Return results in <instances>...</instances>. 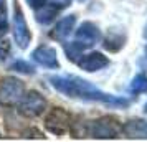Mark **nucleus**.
Masks as SVG:
<instances>
[{
  "label": "nucleus",
  "mask_w": 147,
  "mask_h": 142,
  "mask_svg": "<svg viewBox=\"0 0 147 142\" xmlns=\"http://www.w3.org/2000/svg\"><path fill=\"white\" fill-rule=\"evenodd\" d=\"M48 3H51L53 7H56L60 10V8H65L68 5H71V0H48Z\"/></svg>",
  "instance_id": "19"
},
{
  "label": "nucleus",
  "mask_w": 147,
  "mask_h": 142,
  "mask_svg": "<svg viewBox=\"0 0 147 142\" xmlns=\"http://www.w3.org/2000/svg\"><path fill=\"white\" fill-rule=\"evenodd\" d=\"M48 81L51 83L58 93L68 96V98H76V99H84V101H98L107 106H114V108H126L129 101L124 98H117V96L107 94L99 88H96L94 84L89 81L83 79L80 76L74 75H66V76H50Z\"/></svg>",
  "instance_id": "1"
},
{
  "label": "nucleus",
  "mask_w": 147,
  "mask_h": 142,
  "mask_svg": "<svg viewBox=\"0 0 147 142\" xmlns=\"http://www.w3.org/2000/svg\"><path fill=\"white\" fill-rule=\"evenodd\" d=\"M23 137H32V139H41L43 137V134H41L38 129H30V131H25L23 132Z\"/></svg>",
  "instance_id": "20"
},
{
  "label": "nucleus",
  "mask_w": 147,
  "mask_h": 142,
  "mask_svg": "<svg viewBox=\"0 0 147 142\" xmlns=\"http://www.w3.org/2000/svg\"><path fill=\"white\" fill-rule=\"evenodd\" d=\"M25 94V84L17 78H3L0 81V106L13 108L20 102L22 96Z\"/></svg>",
  "instance_id": "3"
},
{
  "label": "nucleus",
  "mask_w": 147,
  "mask_h": 142,
  "mask_svg": "<svg viewBox=\"0 0 147 142\" xmlns=\"http://www.w3.org/2000/svg\"><path fill=\"white\" fill-rule=\"evenodd\" d=\"M10 69L12 71H17V73H23V75H33L35 73V68L27 63V61H22V60H17L10 65Z\"/></svg>",
  "instance_id": "16"
},
{
  "label": "nucleus",
  "mask_w": 147,
  "mask_h": 142,
  "mask_svg": "<svg viewBox=\"0 0 147 142\" xmlns=\"http://www.w3.org/2000/svg\"><path fill=\"white\" fill-rule=\"evenodd\" d=\"M45 127L55 135H63L71 129V116L63 108H53L45 117Z\"/></svg>",
  "instance_id": "4"
},
{
  "label": "nucleus",
  "mask_w": 147,
  "mask_h": 142,
  "mask_svg": "<svg viewBox=\"0 0 147 142\" xmlns=\"http://www.w3.org/2000/svg\"><path fill=\"white\" fill-rule=\"evenodd\" d=\"M144 38H147V25H146V30H144Z\"/></svg>",
  "instance_id": "22"
},
{
  "label": "nucleus",
  "mask_w": 147,
  "mask_h": 142,
  "mask_svg": "<svg viewBox=\"0 0 147 142\" xmlns=\"http://www.w3.org/2000/svg\"><path fill=\"white\" fill-rule=\"evenodd\" d=\"M56 15H58V8L53 7L51 3H45L43 7L36 8L35 17H36V22H38V23L47 25V23H50V22L55 20V17H56Z\"/></svg>",
  "instance_id": "12"
},
{
  "label": "nucleus",
  "mask_w": 147,
  "mask_h": 142,
  "mask_svg": "<svg viewBox=\"0 0 147 142\" xmlns=\"http://www.w3.org/2000/svg\"><path fill=\"white\" fill-rule=\"evenodd\" d=\"M8 30V18H7V3L5 0H0V36L7 33Z\"/></svg>",
  "instance_id": "17"
},
{
  "label": "nucleus",
  "mask_w": 147,
  "mask_h": 142,
  "mask_svg": "<svg viewBox=\"0 0 147 142\" xmlns=\"http://www.w3.org/2000/svg\"><path fill=\"white\" fill-rule=\"evenodd\" d=\"M74 23H76V15H68L65 18H61V20L55 25L53 30L50 32V36H51L53 40H58V41L66 40L68 36H69V33L73 32Z\"/></svg>",
  "instance_id": "10"
},
{
  "label": "nucleus",
  "mask_w": 147,
  "mask_h": 142,
  "mask_svg": "<svg viewBox=\"0 0 147 142\" xmlns=\"http://www.w3.org/2000/svg\"><path fill=\"white\" fill-rule=\"evenodd\" d=\"M76 40L81 41L84 46H93L94 43L101 40V30L93 22H84L76 30Z\"/></svg>",
  "instance_id": "7"
},
{
  "label": "nucleus",
  "mask_w": 147,
  "mask_h": 142,
  "mask_svg": "<svg viewBox=\"0 0 147 142\" xmlns=\"http://www.w3.org/2000/svg\"><path fill=\"white\" fill-rule=\"evenodd\" d=\"M122 132L129 139H147V121L132 119L122 126Z\"/></svg>",
  "instance_id": "11"
},
{
  "label": "nucleus",
  "mask_w": 147,
  "mask_h": 142,
  "mask_svg": "<svg viewBox=\"0 0 147 142\" xmlns=\"http://www.w3.org/2000/svg\"><path fill=\"white\" fill-rule=\"evenodd\" d=\"M33 60L41 65L45 68H60V61H58V55H56V50L51 46H47V45H41L35 50L33 53Z\"/></svg>",
  "instance_id": "8"
},
{
  "label": "nucleus",
  "mask_w": 147,
  "mask_h": 142,
  "mask_svg": "<svg viewBox=\"0 0 147 142\" xmlns=\"http://www.w3.org/2000/svg\"><path fill=\"white\" fill-rule=\"evenodd\" d=\"M109 65V58L104 56L99 51H93V53L83 56L80 60V66L81 69H84L88 73H94V71H99L102 68H106Z\"/></svg>",
  "instance_id": "9"
},
{
  "label": "nucleus",
  "mask_w": 147,
  "mask_h": 142,
  "mask_svg": "<svg viewBox=\"0 0 147 142\" xmlns=\"http://www.w3.org/2000/svg\"><path fill=\"white\" fill-rule=\"evenodd\" d=\"M84 45L81 43V41H73V43H69L66 46V58L69 61H78V58H80L81 55H83V51H84Z\"/></svg>",
  "instance_id": "15"
},
{
  "label": "nucleus",
  "mask_w": 147,
  "mask_h": 142,
  "mask_svg": "<svg viewBox=\"0 0 147 142\" xmlns=\"http://www.w3.org/2000/svg\"><path fill=\"white\" fill-rule=\"evenodd\" d=\"M124 41H126L124 35L117 33V32H109L106 40H104V48L109 50V51H119L121 48L124 46Z\"/></svg>",
  "instance_id": "13"
},
{
  "label": "nucleus",
  "mask_w": 147,
  "mask_h": 142,
  "mask_svg": "<svg viewBox=\"0 0 147 142\" xmlns=\"http://www.w3.org/2000/svg\"><path fill=\"white\" fill-rule=\"evenodd\" d=\"M13 38L22 50H25L32 40V33L28 30L27 22H25V15H23L20 3L17 0L13 3Z\"/></svg>",
  "instance_id": "6"
},
{
  "label": "nucleus",
  "mask_w": 147,
  "mask_h": 142,
  "mask_svg": "<svg viewBox=\"0 0 147 142\" xmlns=\"http://www.w3.org/2000/svg\"><path fill=\"white\" fill-rule=\"evenodd\" d=\"M80 2H84V0H80Z\"/></svg>",
  "instance_id": "25"
},
{
  "label": "nucleus",
  "mask_w": 147,
  "mask_h": 142,
  "mask_svg": "<svg viewBox=\"0 0 147 142\" xmlns=\"http://www.w3.org/2000/svg\"><path fill=\"white\" fill-rule=\"evenodd\" d=\"M45 3H48V0H28V5H30V7H33L35 10H36V8H40V7H43Z\"/></svg>",
  "instance_id": "21"
},
{
  "label": "nucleus",
  "mask_w": 147,
  "mask_h": 142,
  "mask_svg": "<svg viewBox=\"0 0 147 142\" xmlns=\"http://www.w3.org/2000/svg\"><path fill=\"white\" fill-rule=\"evenodd\" d=\"M129 93H132V94L147 93V76L146 75L134 76V79L131 81V84H129Z\"/></svg>",
  "instance_id": "14"
},
{
  "label": "nucleus",
  "mask_w": 147,
  "mask_h": 142,
  "mask_svg": "<svg viewBox=\"0 0 147 142\" xmlns=\"http://www.w3.org/2000/svg\"><path fill=\"white\" fill-rule=\"evenodd\" d=\"M144 60H147V46H146V55H144Z\"/></svg>",
  "instance_id": "24"
},
{
  "label": "nucleus",
  "mask_w": 147,
  "mask_h": 142,
  "mask_svg": "<svg viewBox=\"0 0 147 142\" xmlns=\"http://www.w3.org/2000/svg\"><path fill=\"white\" fill-rule=\"evenodd\" d=\"M10 53V45L8 41H0V60H5Z\"/></svg>",
  "instance_id": "18"
},
{
  "label": "nucleus",
  "mask_w": 147,
  "mask_h": 142,
  "mask_svg": "<svg viewBox=\"0 0 147 142\" xmlns=\"http://www.w3.org/2000/svg\"><path fill=\"white\" fill-rule=\"evenodd\" d=\"M144 112L147 114V102H146V106H144Z\"/></svg>",
  "instance_id": "23"
},
{
  "label": "nucleus",
  "mask_w": 147,
  "mask_h": 142,
  "mask_svg": "<svg viewBox=\"0 0 147 142\" xmlns=\"http://www.w3.org/2000/svg\"><path fill=\"white\" fill-rule=\"evenodd\" d=\"M45 108H47L45 98L38 91H30V93L22 96L20 106H18V112L22 116L28 117V119H33V117H38L45 111Z\"/></svg>",
  "instance_id": "5"
},
{
  "label": "nucleus",
  "mask_w": 147,
  "mask_h": 142,
  "mask_svg": "<svg viewBox=\"0 0 147 142\" xmlns=\"http://www.w3.org/2000/svg\"><path fill=\"white\" fill-rule=\"evenodd\" d=\"M121 132H122V126L119 122L114 117L104 116V117H99L96 121L88 122L84 134H88L93 139H117Z\"/></svg>",
  "instance_id": "2"
}]
</instances>
